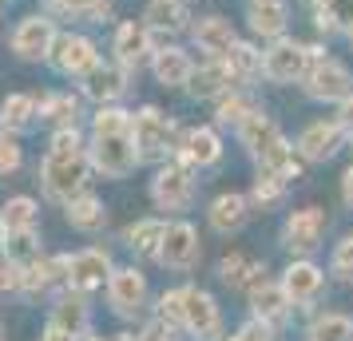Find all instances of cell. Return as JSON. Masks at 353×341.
I'll return each instance as SVG.
<instances>
[{
    "instance_id": "cell-32",
    "label": "cell",
    "mask_w": 353,
    "mask_h": 341,
    "mask_svg": "<svg viewBox=\"0 0 353 341\" xmlns=\"http://www.w3.org/2000/svg\"><path fill=\"white\" fill-rule=\"evenodd\" d=\"M32 115H36V96L17 92V96H8L0 103V123H4V131H24L32 123Z\"/></svg>"
},
{
    "instance_id": "cell-19",
    "label": "cell",
    "mask_w": 353,
    "mask_h": 341,
    "mask_svg": "<svg viewBox=\"0 0 353 341\" xmlns=\"http://www.w3.org/2000/svg\"><path fill=\"white\" fill-rule=\"evenodd\" d=\"M230 83H234V76H230L226 60L219 56V60L203 64L199 72H191V80H187V92H191L194 99H214V96H223Z\"/></svg>"
},
{
    "instance_id": "cell-34",
    "label": "cell",
    "mask_w": 353,
    "mask_h": 341,
    "mask_svg": "<svg viewBox=\"0 0 353 341\" xmlns=\"http://www.w3.org/2000/svg\"><path fill=\"white\" fill-rule=\"evenodd\" d=\"M223 60H226V68H230L234 80H250V76L262 72V52H254L250 44H242V40L230 44V52H226Z\"/></svg>"
},
{
    "instance_id": "cell-43",
    "label": "cell",
    "mask_w": 353,
    "mask_h": 341,
    "mask_svg": "<svg viewBox=\"0 0 353 341\" xmlns=\"http://www.w3.org/2000/svg\"><path fill=\"white\" fill-rule=\"evenodd\" d=\"M159 318L163 322L179 325V318H183V290H167L159 298Z\"/></svg>"
},
{
    "instance_id": "cell-38",
    "label": "cell",
    "mask_w": 353,
    "mask_h": 341,
    "mask_svg": "<svg viewBox=\"0 0 353 341\" xmlns=\"http://www.w3.org/2000/svg\"><path fill=\"white\" fill-rule=\"evenodd\" d=\"M76 112H80V103L68 92H56V96L44 99V119H52L56 127H76Z\"/></svg>"
},
{
    "instance_id": "cell-46",
    "label": "cell",
    "mask_w": 353,
    "mask_h": 341,
    "mask_svg": "<svg viewBox=\"0 0 353 341\" xmlns=\"http://www.w3.org/2000/svg\"><path fill=\"white\" fill-rule=\"evenodd\" d=\"M64 12H108V0H52Z\"/></svg>"
},
{
    "instance_id": "cell-17",
    "label": "cell",
    "mask_w": 353,
    "mask_h": 341,
    "mask_svg": "<svg viewBox=\"0 0 353 341\" xmlns=\"http://www.w3.org/2000/svg\"><path fill=\"white\" fill-rule=\"evenodd\" d=\"M88 322H92L88 298H83L80 290H64V293H60V302L52 306V322H48L52 329H60L64 338H72V333H83Z\"/></svg>"
},
{
    "instance_id": "cell-18",
    "label": "cell",
    "mask_w": 353,
    "mask_h": 341,
    "mask_svg": "<svg viewBox=\"0 0 353 341\" xmlns=\"http://www.w3.org/2000/svg\"><path fill=\"white\" fill-rule=\"evenodd\" d=\"M219 155H223V143L210 127L187 131L179 143V163H187V167H210V163H219Z\"/></svg>"
},
{
    "instance_id": "cell-11",
    "label": "cell",
    "mask_w": 353,
    "mask_h": 341,
    "mask_svg": "<svg viewBox=\"0 0 353 341\" xmlns=\"http://www.w3.org/2000/svg\"><path fill=\"white\" fill-rule=\"evenodd\" d=\"M305 92L314 99H345L353 92V80L337 60H314L305 72Z\"/></svg>"
},
{
    "instance_id": "cell-23",
    "label": "cell",
    "mask_w": 353,
    "mask_h": 341,
    "mask_svg": "<svg viewBox=\"0 0 353 341\" xmlns=\"http://www.w3.org/2000/svg\"><path fill=\"white\" fill-rule=\"evenodd\" d=\"M286 0H250V28L258 36H278L286 32Z\"/></svg>"
},
{
    "instance_id": "cell-25",
    "label": "cell",
    "mask_w": 353,
    "mask_h": 341,
    "mask_svg": "<svg viewBox=\"0 0 353 341\" xmlns=\"http://www.w3.org/2000/svg\"><path fill=\"white\" fill-rule=\"evenodd\" d=\"M207 218H210V227L219 230V234H230V230H239L242 223H246V198L242 195H219L214 203H210V211H207Z\"/></svg>"
},
{
    "instance_id": "cell-42",
    "label": "cell",
    "mask_w": 353,
    "mask_h": 341,
    "mask_svg": "<svg viewBox=\"0 0 353 341\" xmlns=\"http://www.w3.org/2000/svg\"><path fill=\"white\" fill-rule=\"evenodd\" d=\"M282 187H286L282 179H274V175H266V171H262V175H258V183H254V203L274 207V203L282 198Z\"/></svg>"
},
{
    "instance_id": "cell-10",
    "label": "cell",
    "mask_w": 353,
    "mask_h": 341,
    "mask_svg": "<svg viewBox=\"0 0 353 341\" xmlns=\"http://www.w3.org/2000/svg\"><path fill=\"white\" fill-rule=\"evenodd\" d=\"M155 258L171 270H191L199 262V230L191 223H171L163 230V242H159V254Z\"/></svg>"
},
{
    "instance_id": "cell-51",
    "label": "cell",
    "mask_w": 353,
    "mask_h": 341,
    "mask_svg": "<svg viewBox=\"0 0 353 341\" xmlns=\"http://www.w3.org/2000/svg\"><path fill=\"white\" fill-rule=\"evenodd\" d=\"M40 341H68V338H64V333H60V329H52V325H48V333H44V338H40Z\"/></svg>"
},
{
    "instance_id": "cell-9",
    "label": "cell",
    "mask_w": 353,
    "mask_h": 341,
    "mask_svg": "<svg viewBox=\"0 0 353 341\" xmlns=\"http://www.w3.org/2000/svg\"><path fill=\"white\" fill-rule=\"evenodd\" d=\"M52 64L60 68L64 76H88L92 68L99 64V52H96V44L88 40V36H56L52 40Z\"/></svg>"
},
{
    "instance_id": "cell-15",
    "label": "cell",
    "mask_w": 353,
    "mask_h": 341,
    "mask_svg": "<svg viewBox=\"0 0 353 341\" xmlns=\"http://www.w3.org/2000/svg\"><path fill=\"white\" fill-rule=\"evenodd\" d=\"M321 270L314 266V262H290V270L282 274V293L290 298V306H310L314 298H318V290H321Z\"/></svg>"
},
{
    "instance_id": "cell-26",
    "label": "cell",
    "mask_w": 353,
    "mask_h": 341,
    "mask_svg": "<svg viewBox=\"0 0 353 341\" xmlns=\"http://www.w3.org/2000/svg\"><path fill=\"white\" fill-rule=\"evenodd\" d=\"M64 214H68V223L76 230H99L103 223H108V211H103V203H99L96 195H76V198H68L64 203Z\"/></svg>"
},
{
    "instance_id": "cell-48",
    "label": "cell",
    "mask_w": 353,
    "mask_h": 341,
    "mask_svg": "<svg viewBox=\"0 0 353 341\" xmlns=\"http://www.w3.org/2000/svg\"><path fill=\"white\" fill-rule=\"evenodd\" d=\"M341 127H345V131H353V96H345V99H341Z\"/></svg>"
},
{
    "instance_id": "cell-36",
    "label": "cell",
    "mask_w": 353,
    "mask_h": 341,
    "mask_svg": "<svg viewBox=\"0 0 353 341\" xmlns=\"http://www.w3.org/2000/svg\"><path fill=\"white\" fill-rule=\"evenodd\" d=\"M318 28L321 32L353 28V0H325V4H318Z\"/></svg>"
},
{
    "instance_id": "cell-52",
    "label": "cell",
    "mask_w": 353,
    "mask_h": 341,
    "mask_svg": "<svg viewBox=\"0 0 353 341\" xmlns=\"http://www.w3.org/2000/svg\"><path fill=\"white\" fill-rule=\"evenodd\" d=\"M4 234H8V230H4V223H0V246H4Z\"/></svg>"
},
{
    "instance_id": "cell-41",
    "label": "cell",
    "mask_w": 353,
    "mask_h": 341,
    "mask_svg": "<svg viewBox=\"0 0 353 341\" xmlns=\"http://www.w3.org/2000/svg\"><path fill=\"white\" fill-rule=\"evenodd\" d=\"M20 159H24V155H20L17 135H12V131H4V135H0V175H12V171L20 167Z\"/></svg>"
},
{
    "instance_id": "cell-50",
    "label": "cell",
    "mask_w": 353,
    "mask_h": 341,
    "mask_svg": "<svg viewBox=\"0 0 353 341\" xmlns=\"http://www.w3.org/2000/svg\"><path fill=\"white\" fill-rule=\"evenodd\" d=\"M68 341H103V338H96V333H88V329H83V333H72Z\"/></svg>"
},
{
    "instance_id": "cell-29",
    "label": "cell",
    "mask_w": 353,
    "mask_h": 341,
    "mask_svg": "<svg viewBox=\"0 0 353 341\" xmlns=\"http://www.w3.org/2000/svg\"><path fill=\"white\" fill-rule=\"evenodd\" d=\"M12 266H28V262L40 258V234L36 227H24V230H8L4 234V246H0Z\"/></svg>"
},
{
    "instance_id": "cell-4",
    "label": "cell",
    "mask_w": 353,
    "mask_h": 341,
    "mask_svg": "<svg viewBox=\"0 0 353 341\" xmlns=\"http://www.w3.org/2000/svg\"><path fill=\"white\" fill-rule=\"evenodd\" d=\"M131 143L143 159H163L167 147H171V123L163 119L159 107H143L139 115H131Z\"/></svg>"
},
{
    "instance_id": "cell-5",
    "label": "cell",
    "mask_w": 353,
    "mask_h": 341,
    "mask_svg": "<svg viewBox=\"0 0 353 341\" xmlns=\"http://www.w3.org/2000/svg\"><path fill=\"white\" fill-rule=\"evenodd\" d=\"M194 195V179L187 163H167L159 167V175L151 179V198L159 211H183Z\"/></svg>"
},
{
    "instance_id": "cell-30",
    "label": "cell",
    "mask_w": 353,
    "mask_h": 341,
    "mask_svg": "<svg viewBox=\"0 0 353 341\" xmlns=\"http://www.w3.org/2000/svg\"><path fill=\"white\" fill-rule=\"evenodd\" d=\"M143 20H147V28H155V32H179L187 24V8L179 0H151Z\"/></svg>"
},
{
    "instance_id": "cell-2",
    "label": "cell",
    "mask_w": 353,
    "mask_h": 341,
    "mask_svg": "<svg viewBox=\"0 0 353 341\" xmlns=\"http://www.w3.org/2000/svg\"><path fill=\"white\" fill-rule=\"evenodd\" d=\"M88 163L103 171L108 179H123L139 167V151L131 143V127L123 131H92V147H88Z\"/></svg>"
},
{
    "instance_id": "cell-7",
    "label": "cell",
    "mask_w": 353,
    "mask_h": 341,
    "mask_svg": "<svg viewBox=\"0 0 353 341\" xmlns=\"http://www.w3.org/2000/svg\"><path fill=\"white\" fill-rule=\"evenodd\" d=\"M262 72H266V80H274V83L302 80L305 72H310V48L294 44V40H278V44L262 56Z\"/></svg>"
},
{
    "instance_id": "cell-33",
    "label": "cell",
    "mask_w": 353,
    "mask_h": 341,
    "mask_svg": "<svg viewBox=\"0 0 353 341\" xmlns=\"http://www.w3.org/2000/svg\"><path fill=\"white\" fill-rule=\"evenodd\" d=\"M163 230H167L163 218H139V223L128 230V246L135 250V254H159Z\"/></svg>"
},
{
    "instance_id": "cell-37",
    "label": "cell",
    "mask_w": 353,
    "mask_h": 341,
    "mask_svg": "<svg viewBox=\"0 0 353 341\" xmlns=\"http://www.w3.org/2000/svg\"><path fill=\"white\" fill-rule=\"evenodd\" d=\"M0 223L4 230H24V227H36V203L28 195H17L4 203V211H0Z\"/></svg>"
},
{
    "instance_id": "cell-20",
    "label": "cell",
    "mask_w": 353,
    "mask_h": 341,
    "mask_svg": "<svg viewBox=\"0 0 353 341\" xmlns=\"http://www.w3.org/2000/svg\"><path fill=\"white\" fill-rule=\"evenodd\" d=\"M147 52H151V28L135 24V20L119 24V32H115V60L123 68H135Z\"/></svg>"
},
{
    "instance_id": "cell-13",
    "label": "cell",
    "mask_w": 353,
    "mask_h": 341,
    "mask_svg": "<svg viewBox=\"0 0 353 341\" xmlns=\"http://www.w3.org/2000/svg\"><path fill=\"white\" fill-rule=\"evenodd\" d=\"M341 139H345V127H341V123L318 119V123H310V127L298 135V155L310 159V163H325L337 147H341Z\"/></svg>"
},
{
    "instance_id": "cell-31",
    "label": "cell",
    "mask_w": 353,
    "mask_h": 341,
    "mask_svg": "<svg viewBox=\"0 0 353 341\" xmlns=\"http://www.w3.org/2000/svg\"><path fill=\"white\" fill-rule=\"evenodd\" d=\"M250 302H254V309H258V318L270 325V322H278L282 313L290 309V298L282 293V286H270V282H262V286H254L250 290Z\"/></svg>"
},
{
    "instance_id": "cell-39",
    "label": "cell",
    "mask_w": 353,
    "mask_h": 341,
    "mask_svg": "<svg viewBox=\"0 0 353 341\" xmlns=\"http://www.w3.org/2000/svg\"><path fill=\"white\" fill-rule=\"evenodd\" d=\"M123 127H131V112L112 107V103H103L96 112V119H92V131H123Z\"/></svg>"
},
{
    "instance_id": "cell-44",
    "label": "cell",
    "mask_w": 353,
    "mask_h": 341,
    "mask_svg": "<svg viewBox=\"0 0 353 341\" xmlns=\"http://www.w3.org/2000/svg\"><path fill=\"white\" fill-rule=\"evenodd\" d=\"M334 274L337 278H353V238L337 242V250H334Z\"/></svg>"
},
{
    "instance_id": "cell-47",
    "label": "cell",
    "mask_w": 353,
    "mask_h": 341,
    "mask_svg": "<svg viewBox=\"0 0 353 341\" xmlns=\"http://www.w3.org/2000/svg\"><path fill=\"white\" fill-rule=\"evenodd\" d=\"M230 341H270V325L266 322H250V325H242Z\"/></svg>"
},
{
    "instance_id": "cell-22",
    "label": "cell",
    "mask_w": 353,
    "mask_h": 341,
    "mask_svg": "<svg viewBox=\"0 0 353 341\" xmlns=\"http://www.w3.org/2000/svg\"><path fill=\"white\" fill-rule=\"evenodd\" d=\"M151 72H155V80L167 83V87H183V83L191 80V56L187 52H179V48H163L155 52V60H151Z\"/></svg>"
},
{
    "instance_id": "cell-28",
    "label": "cell",
    "mask_w": 353,
    "mask_h": 341,
    "mask_svg": "<svg viewBox=\"0 0 353 341\" xmlns=\"http://www.w3.org/2000/svg\"><path fill=\"white\" fill-rule=\"evenodd\" d=\"M219 274H223L226 286H242V290H254V286H262L266 282V270L262 266H254V262L246 258V254H226L223 266H219Z\"/></svg>"
},
{
    "instance_id": "cell-8",
    "label": "cell",
    "mask_w": 353,
    "mask_h": 341,
    "mask_svg": "<svg viewBox=\"0 0 353 341\" xmlns=\"http://www.w3.org/2000/svg\"><path fill=\"white\" fill-rule=\"evenodd\" d=\"M108 302H112L115 313L123 318H135L147 302V278L135 270V266H123V270H112L108 274Z\"/></svg>"
},
{
    "instance_id": "cell-12",
    "label": "cell",
    "mask_w": 353,
    "mask_h": 341,
    "mask_svg": "<svg viewBox=\"0 0 353 341\" xmlns=\"http://www.w3.org/2000/svg\"><path fill=\"white\" fill-rule=\"evenodd\" d=\"M52 40H56V28L48 17H24L20 28L12 32V52L24 60H44L52 52Z\"/></svg>"
},
{
    "instance_id": "cell-45",
    "label": "cell",
    "mask_w": 353,
    "mask_h": 341,
    "mask_svg": "<svg viewBox=\"0 0 353 341\" xmlns=\"http://www.w3.org/2000/svg\"><path fill=\"white\" fill-rule=\"evenodd\" d=\"M48 151H83V139L76 127H60L56 135H52V147Z\"/></svg>"
},
{
    "instance_id": "cell-54",
    "label": "cell",
    "mask_w": 353,
    "mask_h": 341,
    "mask_svg": "<svg viewBox=\"0 0 353 341\" xmlns=\"http://www.w3.org/2000/svg\"><path fill=\"white\" fill-rule=\"evenodd\" d=\"M0 341H4V329H0Z\"/></svg>"
},
{
    "instance_id": "cell-55",
    "label": "cell",
    "mask_w": 353,
    "mask_h": 341,
    "mask_svg": "<svg viewBox=\"0 0 353 341\" xmlns=\"http://www.w3.org/2000/svg\"><path fill=\"white\" fill-rule=\"evenodd\" d=\"M350 40H353V28H350Z\"/></svg>"
},
{
    "instance_id": "cell-16",
    "label": "cell",
    "mask_w": 353,
    "mask_h": 341,
    "mask_svg": "<svg viewBox=\"0 0 353 341\" xmlns=\"http://www.w3.org/2000/svg\"><path fill=\"white\" fill-rule=\"evenodd\" d=\"M123 87H128L123 64H96L83 76V96L96 99L99 107H103V103H115V99L123 96Z\"/></svg>"
},
{
    "instance_id": "cell-14",
    "label": "cell",
    "mask_w": 353,
    "mask_h": 341,
    "mask_svg": "<svg viewBox=\"0 0 353 341\" xmlns=\"http://www.w3.org/2000/svg\"><path fill=\"white\" fill-rule=\"evenodd\" d=\"M321 230H325V214L318 207H302V211H294L286 218V246L294 254H310L314 246L321 242Z\"/></svg>"
},
{
    "instance_id": "cell-24",
    "label": "cell",
    "mask_w": 353,
    "mask_h": 341,
    "mask_svg": "<svg viewBox=\"0 0 353 341\" xmlns=\"http://www.w3.org/2000/svg\"><path fill=\"white\" fill-rule=\"evenodd\" d=\"M239 139H242V147H246L254 159H262V151H266V147L278 139V127H274V123H270L262 112H250V115L239 123Z\"/></svg>"
},
{
    "instance_id": "cell-21",
    "label": "cell",
    "mask_w": 353,
    "mask_h": 341,
    "mask_svg": "<svg viewBox=\"0 0 353 341\" xmlns=\"http://www.w3.org/2000/svg\"><path fill=\"white\" fill-rule=\"evenodd\" d=\"M194 44H199V52H207L210 60H219V56H226L230 44H234V28H230L223 17H207V20L194 24Z\"/></svg>"
},
{
    "instance_id": "cell-40",
    "label": "cell",
    "mask_w": 353,
    "mask_h": 341,
    "mask_svg": "<svg viewBox=\"0 0 353 341\" xmlns=\"http://www.w3.org/2000/svg\"><path fill=\"white\" fill-rule=\"evenodd\" d=\"M250 112H254V107H250L242 96H226L223 103H219V112H214V115H219V123H234V127H239Z\"/></svg>"
},
{
    "instance_id": "cell-27",
    "label": "cell",
    "mask_w": 353,
    "mask_h": 341,
    "mask_svg": "<svg viewBox=\"0 0 353 341\" xmlns=\"http://www.w3.org/2000/svg\"><path fill=\"white\" fill-rule=\"evenodd\" d=\"M262 171L266 175H274V179H282V183H290V179H298V159H294V147L278 135L266 151H262Z\"/></svg>"
},
{
    "instance_id": "cell-35",
    "label": "cell",
    "mask_w": 353,
    "mask_h": 341,
    "mask_svg": "<svg viewBox=\"0 0 353 341\" xmlns=\"http://www.w3.org/2000/svg\"><path fill=\"white\" fill-rule=\"evenodd\" d=\"M310 341H353V318L345 313H325L310 325Z\"/></svg>"
},
{
    "instance_id": "cell-3",
    "label": "cell",
    "mask_w": 353,
    "mask_h": 341,
    "mask_svg": "<svg viewBox=\"0 0 353 341\" xmlns=\"http://www.w3.org/2000/svg\"><path fill=\"white\" fill-rule=\"evenodd\" d=\"M179 325L191 333L194 341H219L223 338V318H219V306L207 290H183V318Z\"/></svg>"
},
{
    "instance_id": "cell-49",
    "label": "cell",
    "mask_w": 353,
    "mask_h": 341,
    "mask_svg": "<svg viewBox=\"0 0 353 341\" xmlns=\"http://www.w3.org/2000/svg\"><path fill=\"white\" fill-rule=\"evenodd\" d=\"M341 191H345V203L353 207V167L345 171V183H341Z\"/></svg>"
},
{
    "instance_id": "cell-1",
    "label": "cell",
    "mask_w": 353,
    "mask_h": 341,
    "mask_svg": "<svg viewBox=\"0 0 353 341\" xmlns=\"http://www.w3.org/2000/svg\"><path fill=\"white\" fill-rule=\"evenodd\" d=\"M88 151H48L44 163H40V179H44V191L56 203H68L83 191L88 183Z\"/></svg>"
},
{
    "instance_id": "cell-53",
    "label": "cell",
    "mask_w": 353,
    "mask_h": 341,
    "mask_svg": "<svg viewBox=\"0 0 353 341\" xmlns=\"http://www.w3.org/2000/svg\"><path fill=\"white\" fill-rule=\"evenodd\" d=\"M314 4H325V0H314Z\"/></svg>"
},
{
    "instance_id": "cell-6",
    "label": "cell",
    "mask_w": 353,
    "mask_h": 341,
    "mask_svg": "<svg viewBox=\"0 0 353 341\" xmlns=\"http://www.w3.org/2000/svg\"><path fill=\"white\" fill-rule=\"evenodd\" d=\"M108 274H112V258L108 250L99 246H88V250H76L68 258V286L80 293H92L99 286H108Z\"/></svg>"
}]
</instances>
